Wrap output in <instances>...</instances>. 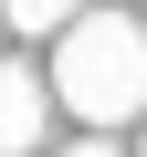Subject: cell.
Instances as JSON below:
<instances>
[{
    "instance_id": "cell-3",
    "label": "cell",
    "mask_w": 147,
    "mask_h": 157,
    "mask_svg": "<svg viewBox=\"0 0 147 157\" xmlns=\"http://www.w3.org/2000/svg\"><path fill=\"white\" fill-rule=\"evenodd\" d=\"M0 21H11V32H74V21H84V0H0Z\"/></svg>"
},
{
    "instance_id": "cell-4",
    "label": "cell",
    "mask_w": 147,
    "mask_h": 157,
    "mask_svg": "<svg viewBox=\"0 0 147 157\" xmlns=\"http://www.w3.org/2000/svg\"><path fill=\"white\" fill-rule=\"evenodd\" d=\"M63 157H126V147H105V136H84V147H63Z\"/></svg>"
},
{
    "instance_id": "cell-5",
    "label": "cell",
    "mask_w": 147,
    "mask_h": 157,
    "mask_svg": "<svg viewBox=\"0 0 147 157\" xmlns=\"http://www.w3.org/2000/svg\"><path fill=\"white\" fill-rule=\"evenodd\" d=\"M137 157H147V147H137Z\"/></svg>"
},
{
    "instance_id": "cell-1",
    "label": "cell",
    "mask_w": 147,
    "mask_h": 157,
    "mask_svg": "<svg viewBox=\"0 0 147 157\" xmlns=\"http://www.w3.org/2000/svg\"><path fill=\"white\" fill-rule=\"evenodd\" d=\"M53 94L84 115V126H126L147 115V21L126 11H84L53 42Z\"/></svg>"
},
{
    "instance_id": "cell-2",
    "label": "cell",
    "mask_w": 147,
    "mask_h": 157,
    "mask_svg": "<svg viewBox=\"0 0 147 157\" xmlns=\"http://www.w3.org/2000/svg\"><path fill=\"white\" fill-rule=\"evenodd\" d=\"M32 147H42V73L0 63V157H32Z\"/></svg>"
}]
</instances>
